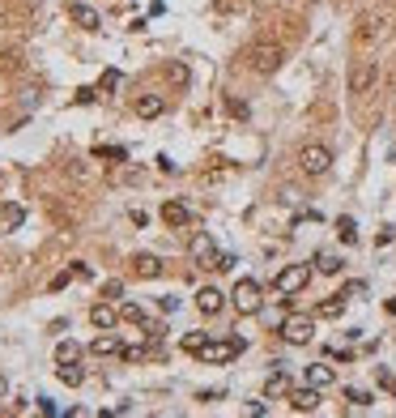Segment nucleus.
Masks as SVG:
<instances>
[{
  "mask_svg": "<svg viewBox=\"0 0 396 418\" xmlns=\"http://www.w3.org/2000/svg\"><path fill=\"white\" fill-rule=\"evenodd\" d=\"M243 350H247V342H243V337H209V342L196 350V358H200V363H209V368H221V363L239 358Z\"/></svg>",
  "mask_w": 396,
  "mask_h": 418,
  "instance_id": "obj_1",
  "label": "nucleus"
},
{
  "mask_svg": "<svg viewBox=\"0 0 396 418\" xmlns=\"http://www.w3.org/2000/svg\"><path fill=\"white\" fill-rule=\"evenodd\" d=\"M231 307L239 311V316H260V307H264V286L256 278H239L235 290H231Z\"/></svg>",
  "mask_w": 396,
  "mask_h": 418,
  "instance_id": "obj_2",
  "label": "nucleus"
},
{
  "mask_svg": "<svg viewBox=\"0 0 396 418\" xmlns=\"http://www.w3.org/2000/svg\"><path fill=\"white\" fill-rule=\"evenodd\" d=\"M281 60H286V47H281V43H256V47L247 51V65H252V73H260V77H273V73L281 69Z\"/></svg>",
  "mask_w": 396,
  "mask_h": 418,
  "instance_id": "obj_3",
  "label": "nucleus"
},
{
  "mask_svg": "<svg viewBox=\"0 0 396 418\" xmlns=\"http://www.w3.org/2000/svg\"><path fill=\"white\" fill-rule=\"evenodd\" d=\"M307 282H311V265H286V269H277L273 290L286 295V299H294L299 290H307Z\"/></svg>",
  "mask_w": 396,
  "mask_h": 418,
  "instance_id": "obj_4",
  "label": "nucleus"
},
{
  "mask_svg": "<svg viewBox=\"0 0 396 418\" xmlns=\"http://www.w3.org/2000/svg\"><path fill=\"white\" fill-rule=\"evenodd\" d=\"M299 167H303V175H328V171H332V149L320 145V141L303 145V149H299Z\"/></svg>",
  "mask_w": 396,
  "mask_h": 418,
  "instance_id": "obj_5",
  "label": "nucleus"
},
{
  "mask_svg": "<svg viewBox=\"0 0 396 418\" xmlns=\"http://www.w3.org/2000/svg\"><path fill=\"white\" fill-rule=\"evenodd\" d=\"M277 333H281V342H286V346H307V342L315 337V316H286Z\"/></svg>",
  "mask_w": 396,
  "mask_h": 418,
  "instance_id": "obj_6",
  "label": "nucleus"
},
{
  "mask_svg": "<svg viewBox=\"0 0 396 418\" xmlns=\"http://www.w3.org/2000/svg\"><path fill=\"white\" fill-rule=\"evenodd\" d=\"M375 81H379V65H375V60H358V65L350 69V94H367Z\"/></svg>",
  "mask_w": 396,
  "mask_h": 418,
  "instance_id": "obj_7",
  "label": "nucleus"
},
{
  "mask_svg": "<svg viewBox=\"0 0 396 418\" xmlns=\"http://www.w3.org/2000/svg\"><path fill=\"white\" fill-rule=\"evenodd\" d=\"M188 256L196 260L200 269H217V256H221V252H217V243H213L209 235H196V239L188 243Z\"/></svg>",
  "mask_w": 396,
  "mask_h": 418,
  "instance_id": "obj_8",
  "label": "nucleus"
},
{
  "mask_svg": "<svg viewBox=\"0 0 396 418\" xmlns=\"http://www.w3.org/2000/svg\"><path fill=\"white\" fill-rule=\"evenodd\" d=\"M226 303H231V295H221L217 286H200L196 290V311H200V316H217Z\"/></svg>",
  "mask_w": 396,
  "mask_h": 418,
  "instance_id": "obj_9",
  "label": "nucleus"
},
{
  "mask_svg": "<svg viewBox=\"0 0 396 418\" xmlns=\"http://www.w3.org/2000/svg\"><path fill=\"white\" fill-rule=\"evenodd\" d=\"M120 321H124V316H120V311H116V307H111V303H107V299H102V303H94V307H90V325H94V329H98V333H111V329H116V325H120Z\"/></svg>",
  "mask_w": 396,
  "mask_h": 418,
  "instance_id": "obj_10",
  "label": "nucleus"
},
{
  "mask_svg": "<svg viewBox=\"0 0 396 418\" xmlns=\"http://www.w3.org/2000/svg\"><path fill=\"white\" fill-rule=\"evenodd\" d=\"M128 265H132V274H137V278H145V282L162 278V260H158L153 252H137V256L128 260Z\"/></svg>",
  "mask_w": 396,
  "mask_h": 418,
  "instance_id": "obj_11",
  "label": "nucleus"
},
{
  "mask_svg": "<svg viewBox=\"0 0 396 418\" xmlns=\"http://www.w3.org/2000/svg\"><path fill=\"white\" fill-rule=\"evenodd\" d=\"M290 410H294V414H311V410H320V389H315V384H307V389H290Z\"/></svg>",
  "mask_w": 396,
  "mask_h": 418,
  "instance_id": "obj_12",
  "label": "nucleus"
},
{
  "mask_svg": "<svg viewBox=\"0 0 396 418\" xmlns=\"http://www.w3.org/2000/svg\"><path fill=\"white\" fill-rule=\"evenodd\" d=\"M162 222L175 227V231H184V227H192V209L179 205V201H166V205H162Z\"/></svg>",
  "mask_w": 396,
  "mask_h": 418,
  "instance_id": "obj_13",
  "label": "nucleus"
},
{
  "mask_svg": "<svg viewBox=\"0 0 396 418\" xmlns=\"http://www.w3.org/2000/svg\"><path fill=\"white\" fill-rule=\"evenodd\" d=\"M69 18H73L81 30H98V26H102V18H98L90 5H81V0H73V5H69Z\"/></svg>",
  "mask_w": 396,
  "mask_h": 418,
  "instance_id": "obj_14",
  "label": "nucleus"
},
{
  "mask_svg": "<svg viewBox=\"0 0 396 418\" xmlns=\"http://www.w3.org/2000/svg\"><path fill=\"white\" fill-rule=\"evenodd\" d=\"M162 112H166V98H162V94H141V98H137V116H141V120H158Z\"/></svg>",
  "mask_w": 396,
  "mask_h": 418,
  "instance_id": "obj_15",
  "label": "nucleus"
},
{
  "mask_svg": "<svg viewBox=\"0 0 396 418\" xmlns=\"http://www.w3.org/2000/svg\"><path fill=\"white\" fill-rule=\"evenodd\" d=\"M346 303H350L346 295H332V299H324V303L315 307V316H320V321H336V316L346 311Z\"/></svg>",
  "mask_w": 396,
  "mask_h": 418,
  "instance_id": "obj_16",
  "label": "nucleus"
},
{
  "mask_svg": "<svg viewBox=\"0 0 396 418\" xmlns=\"http://www.w3.org/2000/svg\"><path fill=\"white\" fill-rule=\"evenodd\" d=\"M336 380V372L328 368V363H311V368H307V384H315V389H328Z\"/></svg>",
  "mask_w": 396,
  "mask_h": 418,
  "instance_id": "obj_17",
  "label": "nucleus"
},
{
  "mask_svg": "<svg viewBox=\"0 0 396 418\" xmlns=\"http://www.w3.org/2000/svg\"><path fill=\"white\" fill-rule=\"evenodd\" d=\"M290 389H294V384H290L286 372H273V376L264 380V393H268V397H290Z\"/></svg>",
  "mask_w": 396,
  "mask_h": 418,
  "instance_id": "obj_18",
  "label": "nucleus"
},
{
  "mask_svg": "<svg viewBox=\"0 0 396 418\" xmlns=\"http://www.w3.org/2000/svg\"><path fill=\"white\" fill-rule=\"evenodd\" d=\"M90 350H94V354H120L124 346H120V337H116V333H98V337L90 342Z\"/></svg>",
  "mask_w": 396,
  "mask_h": 418,
  "instance_id": "obj_19",
  "label": "nucleus"
},
{
  "mask_svg": "<svg viewBox=\"0 0 396 418\" xmlns=\"http://www.w3.org/2000/svg\"><path fill=\"white\" fill-rule=\"evenodd\" d=\"M55 376H60V384H69V389H77V384L86 380V372L77 368V363H60V368H55Z\"/></svg>",
  "mask_w": 396,
  "mask_h": 418,
  "instance_id": "obj_20",
  "label": "nucleus"
},
{
  "mask_svg": "<svg viewBox=\"0 0 396 418\" xmlns=\"http://www.w3.org/2000/svg\"><path fill=\"white\" fill-rule=\"evenodd\" d=\"M120 316H124V321H128V325H145V329H149V333H158V329H153V325H149V316H145V311H141V307H137V303H124V307H120Z\"/></svg>",
  "mask_w": 396,
  "mask_h": 418,
  "instance_id": "obj_21",
  "label": "nucleus"
},
{
  "mask_svg": "<svg viewBox=\"0 0 396 418\" xmlns=\"http://www.w3.org/2000/svg\"><path fill=\"white\" fill-rule=\"evenodd\" d=\"M315 269H320L324 278H336V274H341V260H336L332 252H320V256H315Z\"/></svg>",
  "mask_w": 396,
  "mask_h": 418,
  "instance_id": "obj_22",
  "label": "nucleus"
},
{
  "mask_svg": "<svg viewBox=\"0 0 396 418\" xmlns=\"http://www.w3.org/2000/svg\"><path fill=\"white\" fill-rule=\"evenodd\" d=\"M55 363H81V346L77 342H60L55 346Z\"/></svg>",
  "mask_w": 396,
  "mask_h": 418,
  "instance_id": "obj_23",
  "label": "nucleus"
},
{
  "mask_svg": "<svg viewBox=\"0 0 396 418\" xmlns=\"http://www.w3.org/2000/svg\"><path fill=\"white\" fill-rule=\"evenodd\" d=\"M336 235H341V243H358V227H354V218H336Z\"/></svg>",
  "mask_w": 396,
  "mask_h": 418,
  "instance_id": "obj_24",
  "label": "nucleus"
},
{
  "mask_svg": "<svg viewBox=\"0 0 396 418\" xmlns=\"http://www.w3.org/2000/svg\"><path fill=\"white\" fill-rule=\"evenodd\" d=\"M0 214H5V227H22L26 209H22V205H5V209H0Z\"/></svg>",
  "mask_w": 396,
  "mask_h": 418,
  "instance_id": "obj_25",
  "label": "nucleus"
},
{
  "mask_svg": "<svg viewBox=\"0 0 396 418\" xmlns=\"http://www.w3.org/2000/svg\"><path fill=\"white\" fill-rule=\"evenodd\" d=\"M94 154H98V159H120V163L128 159V149H124V145H98Z\"/></svg>",
  "mask_w": 396,
  "mask_h": 418,
  "instance_id": "obj_26",
  "label": "nucleus"
},
{
  "mask_svg": "<svg viewBox=\"0 0 396 418\" xmlns=\"http://www.w3.org/2000/svg\"><path fill=\"white\" fill-rule=\"evenodd\" d=\"M205 342H209V333H188V337H184V342H179V346H184V350H188V354H196V350H200V346H205Z\"/></svg>",
  "mask_w": 396,
  "mask_h": 418,
  "instance_id": "obj_27",
  "label": "nucleus"
},
{
  "mask_svg": "<svg viewBox=\"0 0 396 418\" xmlns=\"http://www.w3.org/2000/svg\"><path fill=\"white\" fill-rule=\"evenodd\" d=\"M226 112L239 116V120H247V102H243V98H226Z\"/></svg>",
  "mask_w": 396,
  "mask_h": 418,
  "instance_id": "obj_28",
  "label": "nucleus"
},
{
  "mask_svg": "<svg viewBox=\"0 0 396 418\" xmlns=\"http://www.w3.org/2000/svg\"><path fill=\"white\" fill-rule=\"evenodd\" d=\"M346 401H354V405H371L375 397H371V393H362V389H346Z\"/></svg>",
  "mask_w": 396,
  "mask_h": 418,
  "instance_id": "obj_29",
  "label": "nucleus"
},
{
  "mask_svg": "<svg viewBox=\"0 0 396 418\" xmlns=\"http://www.w3.org/2000/svg\"><path fill=\"white\" fill-rule=\"evenodd\" d=\"M73 278H77L73 269H64V274H55V278H51V290H64V286H69Z\"/></svg>",
  "mask_w": 396,
  "mask_h": 418,
  "instance_id": "obj_30",
  "label": "nucleus"
},
{
  "mask_svg": "<svg viewBox=\"0 0 396 418\" xmlns=\"http://www.w3.org/2000/svg\"><path fill=\"white\" fill-rule=\"evenodd\" d=\"M120 86V73L116 69H111V73H102V81H98V90H116Z\"/></svg>",
  "mask_w": 396,
  "mask_h": 418,
  "instance_id": "obj_31",
  "label": "nucleus"
},
{
  "mask_svg": "<svg viewBox=\"0 0 396 418\" xmlns=\"http://www.w3.org/2000/svg\"><path fill=\"white\" fill-rule=\"evenodd\" d=\"M358 26H362V30H358V39H371V34H375V26H379V22H375V18H362V22H358Z\"/></svg>",
  "mask_w": 396,
  "mask_h": 418,
  "instance_id": "obj_32",
  "label": "nucleus"
},
{
  "mask_svg": "<svg viewBox=\"0 0 396 418\" xmlns=\"http://www.w3.org/2000/svg\"><path fill=\"white\" fill-rule=\"evenodd\" d=\"M102 295H107V299H120V295H124V286H120V282H107V286H102Z\"/></svg>",
  "mask_w": 396,
  "mask_h": 418,
  "instance_id": "obj_33",
  "label": "nucleus"
},
{
  "mask_svg": "<svg viewBox=\"0 0 396 418\" xmlns=\"http://www.w3.org/2000/svg\"><path fill=\"white\" fill-rule=\"evenodd\" d=\"M226 269H235V256H226V252H221V256H217V274H226Z\"/></svg>",
  "mask_w": 396,
  "mask_h": 418,
  "instance_id": "obj_34",
  "label": "nucleus"
},
{
  "mask_svg": "<svg viewBox=\"0 0 396 418\" xmlns=\"http://www.w3.org/2000/svg\"><path fill=\"white\" fill-rule=\"evenodd\" d=\"M247 414L260 418V414H268V405H264V401H247Z\"/></svg>",
  "mask_w": 396,
  "mask_h": 418,
  "instance_id": "obj_35",
  "label": "nucleus"
},
{
  "mask_svg": "<svg viewBox=\"0 0 396 418\" xmlns=\"http://www.w3.org/2000/svg\"><path fill=\"white\" fill-rule=\"evenodd\" d=\"M379 389H388V393H392V397H396V380H392V376H388V372H379Z\"/></svg>",
  "mask_w": 396,
  "mask_h": 418,
  "instance_id": "obj_36",
  "label": "nucleus"
},
{
  "mask_svg": "<svg viewBox=\"0 0 396 418\" xmlns=\"http://www.w3.org/2000/svg\"><path fill=\"white\" fill-rule=\"evenodd\" d=\"M171 77H175L179 86H188V69H184V65H175V69H171Z\"/></svg>",
  "mask_w": 396,
  "mask_h": 418,
  "instance_id": "obj_37",
  "label": "nucleus"
},
{
  "mask_svg": "<svg viewBox=\"0 0 396 418\" xmlns=\"http://www.w3.org/2000/svg\"><path fill=\"white\" fill-rule=\"evenodd\" d=\"M392 239H396V231H392V227H383V231H379V239H375V243H379V248H383V243H392Z\"/></svg>",
  "mask_w": 396,
  "mask_h": 418,
  "instance_id": "obj_38",
  "label": "nucleus"
},
{
  "mask_svg": "<svg viewBox=\"0 0 396 418\" xmlns=\"http://www.w3.org/2000/svg\"><path fill=\"white\" fill-rule=\"evenodd\" d=\"M5 393H9V384H5V376H0V397H5Z\"/></svg>",
  "mask_w": 396,
  "mask_h": 418,
  "instance_id": "obj_39",
  "label": "nucleus"
}]
</instances>
